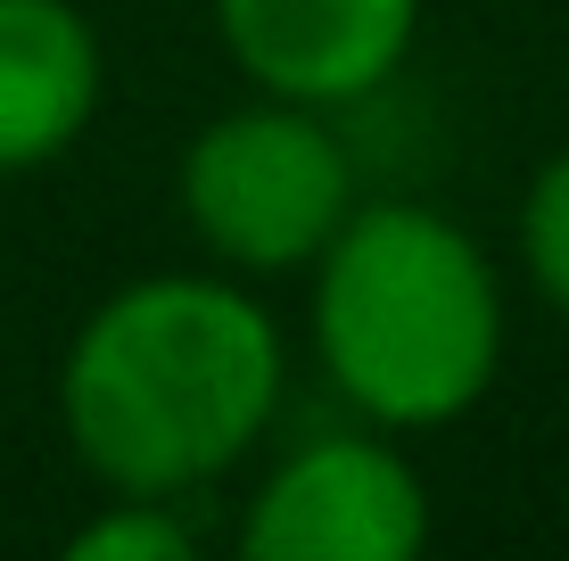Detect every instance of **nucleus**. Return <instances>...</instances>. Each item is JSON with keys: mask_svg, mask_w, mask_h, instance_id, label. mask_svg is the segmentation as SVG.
Listing matches in <instances>:
<instances>
[{"mask_svg": "<svg viewBox=\"0 0 569 561\" xmlns=\"http://www.w3.org/2000/svg\"><path fill=\"white\" fill-rule=\"evenodd\" d=\"M313 273V355L371 430H446L503 372V281L421 199H356Z\"/></svg>", "mask_w": 569, "mask_h": 561, "instance_id": "2", "label": "nucleus"}, {"mask_svg": "<svg viewBox=\"0 0 569 561\" xmlns=\"http://www.w3.org/2000/svg\"><path fill=\"white\" fill-rule=\"evenodd\" d=\"M520 264L537 298L569 322V149H553L520 190Z\"/></svg>", "mask_w": 569, "mask_h": 561, "instance_id": "8", "label": "nucleus"}, {"mask_svg": "<svg viewBox=\"0 0 569 561\" xmlns=\"http://www.w3.org/2000/svg\"><path fill=\"white\" fill-rule=\"evenodd\" d=\"M173 199L223 273H306L356 216V158L330 132V108L257 91L190 132Z\"/></svg>", "mask_w": 569, "mask_h": 561, "instance_id": "3", "label": "nucleus"}, {"mask_svg": "<svg viewBox=\"0 0 569 561\" xmlns=\"http://www.w3.org/2000/svg\"><path fill=\"white\" fill-rule=\"evenodd\" d=\"M108 100V50L74 0H0V182L58 166Z\"/></svg>", "mask_w": 569, "mask_h": 561, "instance_id": "6", "label": "nucleus"}, {"mask_svg": "<svg viewBox=\"0 0 569 561\" xmlns=\"http://www.w3.org/2000/svg\"><path fill=\"white\" fill-rule=\"evenodd\" d=\"M289 347L231 273L108 289L58 363V430L108 495H199L264 447Z\"/></svg>", "mask_w": 569, "mask_h": 561, "instance_id": "1", "label": "nucleus"}, {"mask_svg": "<svg viewBox=\"0 0 569 561\" xmlns=\"http://www.w3.org/2000/svg\"><path fill=\"white\" fill-rule=\"evenodd\" d=\"M421 0H214V42L248 91L306 108L371 100L413 58Z\"/></svg>", "mask_w": 569, "mask_h": 561, "instance_id": "5", "label": "nucleus"}, {"mask_svg": "<svg viewBox=\"0 0 569 561\" xmlns=\"http://www.w3.org/2000/svg\"><path fill=\"white\" fill-rule=\"evenodd\" d=\"M190 553H199V537L173 512V495H108L67 537V561H190Z\"/></svg>", "mask_w": 569, "mask_h": 561, "instance_id": "7", "label": "nucleus"}, {"mask_svg": "<svg viewBox=\"0 0 569 561\" xmlns=\"http://www.w3.org/2000/svg\"><path fill=\"white\" fill-rule=\"evenodd\" d=\"M429 545V479L380 430L306 438L248 495V561H413Z\"/></svg>", "mask_w": 569, "mask_h": 561, "instance_id": "4", "label": "nucleus"}]
</instances>
